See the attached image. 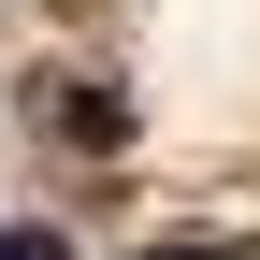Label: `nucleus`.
<instances>
[{
	"instance_id": "1",
	"label": "nucleus",
	"mask_w": 260,
	"mask_h": 260,
	"mask_svg": "<svg viewBox=\"0 0 260 260\" xmlns=\"http://www.w3.org/2000/svg\"><path fill=\"white\" fill-rule=\"evenodd\" d=\"M0 260H58V232H0Z\"/></svg>"
},
{
	"instance_id": "2",
	"label": "nucleus",
	"mask_w": 260,
	"mask_h": 260,
	"mask_svg": "<svg viewBox=\"0 0 260 260\" xmlns=\"http://www.w3.org/2000/svg\"><path fill=\"white\" fill-rule=\"evenodd\" d=\"M174 260H203V246H174Z\"/></svg>"
}]
</instances>
